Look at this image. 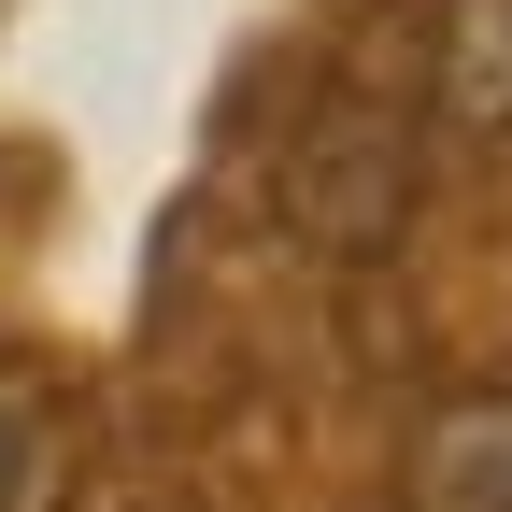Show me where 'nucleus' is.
Returning <instances> with one entry per match:
<instances>
[{
    "label": "nucleus",
    "mask_w": 512,
    "mask_h": 512,
    "mask_svg": "<svg viewBox=\"0 0 512 512\" xmlns=\"http://www.w3.org/2000/svg\"><path fill=\"white\" fill-rule=\"evenodd\" d=\"M413 100H384V86H342L328 114L299 128V157H285V214L328 242V256H370V242H399L413 214Z\"/></svg>",
    "instance_id": "nucleus-1"
},
{
    "label": "nucleus",
    "mask_w": 512,
    "mask_h": 512,
    "mask_svg": "<svg viewBox=\"0 0 512 512\" xmlns=\"http://www.w3.org/2000/svg\"><path fill=\"white\" fill-rule=\"evenodd\" d=\"M413 512H512V384H470L413 427V470H399Z\"/></svg>",
    "instance_id": "nucleus-2"
},
{
    "label": "nucleus",
    "mask_w": 512,
    "mask_h": 512,
    "mask_svg": "<svg viewBox=\"0 0 512 512\" xmlns=\"http://www.w3.org/2000/svg\"><path fill=\"white\" fill-rule=\"evenodd\" d=\"M427 114H441V143H512V0H441Z\"/></svg>",
    "instance_id": "nucleus-3"
},
{
    "label": "nucleus",
    "mask_w": 512,
    "mask_h": 512,
    "mask_svg": "<svg viewBox=\"0 0 512 512\" xmlns=\"http://www.w3.org/2000/svg\"><path fill=\"white\" fill-rule=\"evenodd\" d=\"M15 498H29V427L0 413V512H15Z\"/></svg>",
    "instance_id": "nucleus-4"
}]
</instances>
